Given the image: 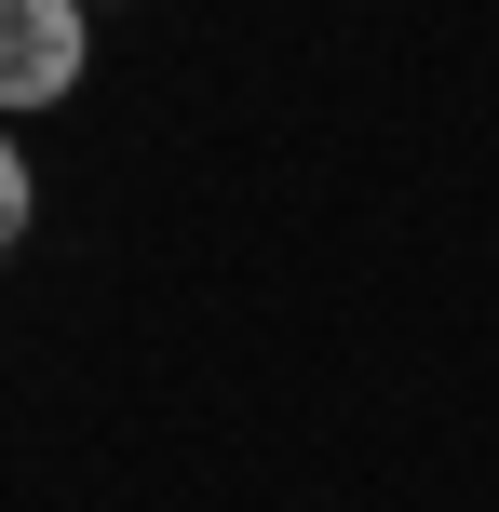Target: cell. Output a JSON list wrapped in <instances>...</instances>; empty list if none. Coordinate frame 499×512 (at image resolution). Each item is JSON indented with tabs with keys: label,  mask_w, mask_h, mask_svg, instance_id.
Wrapping results in <instances>:
<instances>
[{
	"label": "cell",
	"mask_w": 499,
	"mask_h": 512,
	"mask_svg": "<svg viewBox=\"0 0 499 512\" xmlns=\"http://www.w3.org/2000/svg\"><path fill=\"white\" fill-rule=\"evenodd\" d=\"M27 216H41V176H27V149H14V135H0V256L27 243Z\"/></svg>",
	"instance_id": "7a4b0ae2"
},
{
	"label": "cell",
	"mask_w": 499,
	"mask_h": 512,
	"mask_svg": "<svg viewBox=\"0 0 499 512\" xmlns=\"http://www.w3.org/2000/svg\"><path fill=\"white\" fill-rule=\"evenodd\" d=\"M81 68H95V0H0V122L81 95Z\"/></svg>",
	"instance_id": "6da1fadb"
}]
</instances>
